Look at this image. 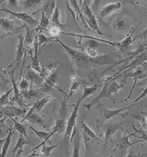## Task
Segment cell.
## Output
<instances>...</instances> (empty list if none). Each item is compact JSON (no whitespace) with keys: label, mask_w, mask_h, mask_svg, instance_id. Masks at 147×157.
<instances>
[{"label":"cell","mask_w":147,"mask_h":157,"mask_svg":"<svg viewBox=\"0 0 147 157\" xmlns=\"http://www.w3.org/2000/svg\"><path fill=\"white\" fill-rule=\"evenodd\" d=\"M55 42H57L64 49L69 57L74 63L79 67H89L91 65H101L107 64L111 61L110 57L107 55L97 56L95 58L90 57L87 54L80 51L76 50L71 47L67 45L61 41L59 38L55 36Z\"/></svg>","instance_id":"obj_1"},{"label":"cell","mask_w":147,"mask_h":157,"mask_svg":"<svg viewBox=\"0 0 147 157\" xmlns=\"http://www.w3.org/2000/svg\"><path fill=\"white\" fill-rule=\"evenodd\" d=\"M81 102V101L80 100H77V102L74 107V109L72 110V112L71 114V116H69L68 119L67 120V124H66V127H65V133H64V139L67 140L68 143H69V141L71 140V137L72 135V132L73 131L74 128L75 126V123H76V120L77 118V114H78V111L79 109L80 104Z\"/></svg>","instance_id":"obj_2"},{"label":"cell","mask_w":147,"mask_h":157,"mask_svg":"<svg viewBox=\"0 0 147 157\" xmlns=\"http://www.w3.org/2000/svg\"><path fill=\"white\" fill-rule=\"evenodd\" d=\"M83 2V4L82 6V10L83 13V16H84V20L86 21V23L87 24L88 28H90L93 30L95 31L99 35H103L102 31H100L98 26L97 21L96 20L95 15L90 9L88 5L87 4V2L85 1Z\"/></svg>","instance_id":"obj_3"},{"label":"cell","mask_w":147,"mask_h":157,"mask_svg":"<svg viewBox=\"0 0 147 157\" xmlns=\"http://www.w3.org/2000/svg\"><path fill=\"white\" fill-rule=\"evenodd\" d=\"M0 12L8 13L9 14H10L11 15H13L14 17L25 22L26 24H27L30 27L38 26V24H39V22H38V20L34 19L32 15L26 12H15L4 7L0 8Z\"/></svg>","instance_id":"obj_4"},{"label":"cell","mask_w":147,"mask_h":157,"mask_svg":"<svg viewBox=\"0 0 147 157\" xmlns=\"http://www.w3.org/2000/svg\"><path fill=\"white\" fill-rule=\"evenodd\" d=\"M146 61H147V52H143V54L139 55L138 56H137L133 61H131L127 66H125L124 67H122L121 69H120L119 71L114 74L113 75V77L120 74L121 72L126 74V72L130 71V70L134 69L135 68L138 67V65H140L141 64L143 65Z\"/></svg>","instance_id":"obj_5"},{"label":"cell","mask_w":147,"mask_h":157,"mask_svg":"<svg viewBox=\"0 0 147 157\" xmlns=\"http://www.w3.org/2000/svg\"><path fill=\"white\" fill-rule=\"evenodd\" d=\"M97 104H98L99 110L100 111V112L101 113L103 119L105 121L110 120L115 116H120L121 113L126 111V109H127L128 108H129L130 107V105H129V106L122 107V108H119V109H107V108L104 107L100 102Z\"/></svg>","instance_id":"obj_6"},{"label":"cell","mask_w":147,"mask_h":157,"mask_svg":"<svg viewBox=\"0 0 147 157\" xmlns=\"http://www.w3.org/2000/svg\"><path fill=\"white\" fill-rule=\"evenodd\" d=\"M109 85H110L109 81H106V82L105 83L104 87H103V90H101V91H100V93L95 98L91 100L89 103H88L86 105H84V107H86L88 110H89L93 105H94L95 104H99L100 100H101L103 98H105L110 99L111 100L114 101V98L112 97V96H111L110 95L109 92H108V86Z\"/></svg>","instance_id":"obj_7"},{"label":"cell","mask_w":147,"mask_h":157,"mask_svg":"<svg viewBox=\"0 0 147 157\" xmlns=\"http://www.w3.org/2000/svg\"><path fill=\"white\" fill-rule=\"evenodd\" d=\"M124 77L126 78H127V77H133V81H134V83L133 84V86L132 88H131L130 89V91L129 93V95H127V97L124 99V100H121V101H127L131 97V95H132V93L134 90V89L135 88L136 86V84H137V82L138 80H140V79H142V78H145L146 77V74L142 71V70L140 68H138L136 70H135V71L134 72H130V73H128L127 74H126L124 75Z\"/></svg>","instance_id":"obj_8"},{"label":"cell","mask_w":147,"mask_h":157,"mask_svg":"<svg viewBox=\"0 0 147 157\" xmlns=\"http://www.w3.org/2000/svg\"><path fill=\"white\" fill-rule=\"evenodd\" d=\"M57 79V71L53 72L44 81V84L40 89L41 91L48 92L51 90L55 86Z\"/></svg>","instance_id":"obj_9"},{"label":"cell","mask_w":147,"mask_h":157,"mask_svg":"<svg viewBox=\"0 0 147 157\" xmlns=\"http://www.w3.org/2000/svg\"><path fill=\"white\" fill-rule=\"evenodd\" d=\"M122 3L120 2L112 3L104 6L100 11V18L103 19L104 17L109 16V15H111V13H113L116 10L120 9Z\"/></svg>","instance_id":"obj_10"},{"label":"cell","mask_w":147,"mask_h":157,"mask_svg":"<svg viewBox=\"0 0 147 157\" xmlns=\"http://www.w3.org/2000/svg\"><path fill=\"white\" fill-rule=\"evenodd\" d=\"M18 44L17 45L16 56H15V61H16V66H15L14 70L15 71V68H17L20 63L22 58L25 53V37L22 35H20L18 37Z\"/></svg>","instance_id":"obj_11"},{"label":"cell","mask_w":147,"mask_h":157,"mask_svg":"<svg viewBox=\"0 0 147 157\" xmlns=\"http://www.w3.org/2000/svg\"><path fill=\"white\" fill-rule=\"evenodd\" d=\"M14 70H13L11 72H10V78H11V81L13 85V90H14V97L12 98V99L11 100V102H16L19 105H20L21 106L25 105V103H23V101H22L21 99V93L19 90V88L18 86V84H16V82H15L14 79Z\"/></svg>","instance_id":"obj_12"},{"label":"cell","mask_w":147,"mask_h":157,"mask_svg":"<svg viewBox=\"0 0 147 157\" xmlns=\"http://www.w3.org/2000/svg\"><path fill=\"white\" fill-rule=\"evenodd\" d=\"M54 98L51 96H47L41 100H37L36 102L34 104V105L31 108L28 113H40L42 110L44 109V107L47 105L49 102L51 101Z\"/></svg>","instance_id":"obj_13"},{"label":"cell","mask_w":147,"mask_h":157,"mask_svg":"<svg viewBox=\"0 0 147 157\" xmlns=\"http://www.w3.org/2000/svg\"><path fill=\"white\" fill-rule=\"evenodd\" d=\"M23 114V110L14 106H6L0 112L1 117H9L10 118L14 116H21Z\"/></svg>","instance_id":"obj_14"},{"label":"cell","mask_w":147,"mask_h":157,"mask_svg":"<svg viewBox=\"0 0 147 157\" xmlns=\"http://www.w3.org/2000/svg\"><path fill=\"white\" fill-rule=\"evenodd\" d=\"M38 40H37V36H36L35 42H34V54L33 56H32V69L35 70L36 72L42 74V70L40 65L39 59H38Z\"/></svg>","instance_id":"obj_15"},{"label":"cell","mask_w":147,"mask_h":157,"mask_svg":"<svg viewBox=\"0 0 147 157\" xmlns=\"http://www.w3.org/2000/svg\"><path fill=\"white\" fill-rule=\"evenodd\" d=\"M25 120H28V121L36 123L38 125H39L41 127H45V124L44 121L43 120L42 117L38 115L37 113H27V114L25 115V117L22 120V122L24 121Z\"/></svg>","instance_id":"obj_16"},{"label":"cell","mask_w":147,"mask_h":157,"mask_svg":"<svg viewBox=\"0 0 147 157\" xmlns=\"http://www.w3.org/2000/svg\"><path fill=\"white\" fill-rule=\"evenodd\" d=\"M27 78L28 81H31L33 84L35 85H41L44 82V77L42 76V75L33 69L29 70L28 72Z\"/></svg>","instance_id":"obj_17"},{"label":"cell","mask_w":147,"mask_h":157,"mask_svg":"<svg viewBox=\"0 0 147 157\" xmlns=\"http://www.w3.org/2000/svg\"><path fill=\"white\" fill-rule=\"evenodd\" d=\"M88 84V82H85L84 81L79 79V78L77 76H74V78H72V84L71 85L70 90H69V93L67 97V99H68L69 98L72 97L76 93V91L78 90L79 86L81 84Z\"/></svg>","instance_id":"obj_18"},{"label":"cell","mask_w":147,"mask_h":157,"mask_svg":"<svg viewBox=\"0 0 147 157\" xmlns=\"http://www.w3.org/2000/svg\"><path fill=\"white\" fill-rule=\"evenodd\" d=\"M120 123L118 124H115L113 125H111V126L107 127L106 130V133H105V146L107 144L108 141L111 138V137L114 134L115 132L117 130H118L122 126H123L124 123Z\"/></svg>","instance_id":"obj_19"},{"label":"cell","mask_w":147,"mask_h":157,"mask_svg":"<svg viewBox=\"0 0 147 157\" xmlns=\"http://www.w3.org/2000/svg\"><path fill=\"white\" fill-rule=\"evenodd\" d=\"M27 144L35 146V144H33L32 142V141H30V142H29V141H27L24 136L22 135V134H19V139L17 141L16 144H15V146L13 148V150L12 151V153L15 154V153L19 151V150H21L22 148L23 147V146H24L25 145H27Z\"/></svg>","instance_id":"obj_20"},{"label":"cell","mask_w":147,"mask_h":157,"mask_svg":"<svg viewBox=\"0 0 147 157\" xmlns=\"http://www.w3.org/2000/svg\"><path fill=\"white\" fill-rule=\"evenodd\" d=\"M61 19V12L58 10L57 7H55L53 10V12L51 17V22L54 26L57 27L60 29H62L65 27V25H63L60 21Z\"/></svg>","instance_id":"obj_21"},{"label":"cell","mask_w":147,"mask_h":157,"mask_svg":"<svg viewBox=\"0 0 147 157\" xmlns=\"http://www.w3.org/2000/svg\"><path fill=\"white\" fill-rule=\"evenodd\" d=\"M80 127L83 132V135L87 136L89 139H99V137L98 136L95 134V133L93 131L88 125L84 122V120L81 121L80 123Z\"/></svg>","instance_id":"obj_22"},{"label":"cell","mask_w":147,"mask_h":157,"mask_svg":"<svg viewBox=\"0 0 147 157\" xmlns=\"http://www.w3.org/2000/svg\"><path fill=\"white\" fill-rule=\"evenodd\" d=\"M14 134V130L13 129H10L9 130V133H8V135L6 136V139L5 140V142L3 144L2 152H1V154H0V157H6L8 150H9V147L11 144L12 138Z\"/></svg>","instance_id":"obj_23"},{"label":"cell","mask_w":147,"mask_h":157,"mask_svg":"<svg viewBox=\"0 0 147 157\" xmlns=\"http://www.w3.org/2000/svg\"><path fill=\"white\" fill-rule=\"evenodd\" d=\"M10 119L14 124V130L18 132L19 133V134L23 135L26 139L29 140V138L28 137V136L27 135L26 125H25V124H22L21 123H19L16 120H15L14 117H11Z\"/></svg>","instance_id":"obj_24"},{"label":"cell","mask_w":147,"mask_h":157,"mask_svg":"<svg viewBox=\"0 0 147 157\" xmlns=\"http://www.w3.org/2000/svg\"><path fill=\"white\" fill-rule=\"evenodd\" d=\"M81 146V143L79 133L77 132L75 134V136L74 138L73 152H72V157H80Z\"/></svg>","instance_id":"obj_25"},{"label":"cell","mask_w":147,"mask_h":157,"mask_svg":"<svg viewBox=\"0 0 147 157\" xmlns=\"http://www.w3.org/2000/svg\"><path fill=\"white\" fill-rule=\"evenodd\" d=\"M50 23L49 19L47 13L44 10L42 11L41 13V18L39 24H38L37 28L35 29L37 31L39 30H46L47 28L49 26Z\"/></svg>","instance_id":"obj_26"},{"label":"cell","mask_w":147,"mask_h":157,"mask_svg":"<svg viewBox=\"0 0 147 157\" xmlns=\"http://www.w3.org/2000/svg\"><path fill=\"white\" fill-rule=\"evenodd\" d=\"M35 29H29L27 28L26 29V35L25 37V48L27 47H29L30 45H32L33 43H34L35 40L34 39H35V37L37 35H34L35 33Z\"/></svg>","instance_id":"obj_27"},{"label":"cell","mask_w":147,"mask_h":157,"mask_svg":"<svg viewBox=\"0 0 147 157\" xmlns=\"http://www.w3.org/2000/svg\"><path fill=\"white\" fill-rule=\"evenodd\" d=\"M98 88H99V84H94V86H91V87H84L83 89L82 95L79 98V100H80L82 101L85 98H87V97L94 95L95 92L97 90Z\"/></svg>","instance_id":"obj_28"},{"label":"cell","mask_w":147,"mask_h":157,"mask_svg":"<svg viewBox=\"0 0 147 157\" xmlns=\"http://www.w3.org/2000/svg\"><path fill=\"white\" fill-rule=\"evenodd\" d=\"M123 88V84H120L117 82L116 80L112 81L111 84L109 85L108 87V92L111 96L113 94H114L115 97H117L118 92Z\"/></svg>","instance_id":"obj_29"},{"label":"cell","mask_w":147,"mask_h":157,"mask_svg":"<svg viewBox=\"0 0 147 157\" xmlns=\"http://www.w3.org/2000/svg\"><path fill=\"white\" fill-rule=\"evenodd\" d=\"M37 36L38 48H40V47L42 46L44 44H46L49 42L55 41V37H48L47 36H45L42 33L38 34L37 35Z\"/></svg>","instance_id":"obj_30"},{"label":"cell","mask_w":147,"mask_h":157,"mask_svg":"<svg viewBox=\"0 0 147 157\" xmlns=\"http://www.w3.org/2000/svg\"><path fill=\"white\" fill-rule=\"evenodd\" d=\"M27 127H28V129L32 130L35 133V134L37 136V137H38L40 139H42V140H44L48 137V136L50 134V132H44V131H38L37 129H35V128H33V127L31 126V125H29V124H28Z\"/></svg>","instance_id":"obj_31"},{"label":"cell","mask_w":147,"mask_h":157,"mask_svg":"<svg viewBox=\"0 0 147 157\" xmlns=\"http://www.w3.org/2000/svg\"><path fill=\"white\" fill-rule=\"evenodd\" d=\"M0 27L4 31H9L13 28L12 22L6 18H0Z\"/></svg>","instance_id":"obj_32"},{"label":"cell","mask_w":147,"mask_h":157,"mask_svg":"<svg viewBox=\"0 0 147 157\" xmlns=\"http://www.w3.org/2000/svg\"><path fill=\"white\" fill-rule=\"evenodd\" d=\"M65 127L66 125H65L64 120L60 118L56 121V123L54 125L53 128H55V129L56 130L57 133H60L62 132H65Z\"/></svg>","instance_id":"obj_33"},{"label":"cell","mask_w":147,"mask_h":157,"mask_svg":"<svg viewBox=\"0 0 147 157\" xmlns=\"http://www.w3.org/2000/svg\"><path fill=\"white\" fill-rule=\"evenodd\" d=\"M59 145V143H57L55 145L52 146H47L45 144L42 145V150H41V153L45 156H49L51 154V151L54 150V149L56 148Z\"/></svg>","instance_id":"obj_34"},{"label":"cell","mask_w":147,"mask_h":157,"mask_svg":"<svg viewBox=\"0 0 147 157\" xmlns=\"http://www.w3.org/2000/svg\"><path fill=\"white\" fill-rule=\"evenodd\" d=\"M12 91H13V88H11L10 90L5 93L3 95L0 96V107L5 106V105L9 104V96Z\"/></svg>","instance_id":"obj_35"},{"label":"cell","mask_w":147,"mask_h":157,"mask_svg":"<svg viewBox=\"0 0 147 157\" xmlns=\"http://www.w3.org/2000/svg\"><path fill=\"white\" fill-rule=\"evenodd\" d=\"M21 94H22L25 97L28 98H30L33 97H38V91L36 90H34L33 88L31 89H28L26 90H24V91H21Z\"/></svg>","instance_id":"obj_36"},{"label":"cell","mask_w":147,"mask_h":157,"mask_svg":"<svg viewBox=\"0 0 147 157\" xmlns=\"http://www.w3.org/2000/svg\"><path fill=\"white\" fill-rule=\"evenodd\" d=\"M146 96H147V84H146V87H145V88H144V90H143L142 93L140 94V95L139 96L136 100H134L133 101V103H132V104L130 105V106L132 105H133V104H135L137 103V102H138L139 101H140L141 99L145 98Z\"/></svg>","instance_id":"obj_37"},{"label":"cell","mask_w":147,"mask_h":157,"mask_svg":"<svg viewBox=\"0 0 147 157\" xmlns=\"http://www.w3.org/2000/svg\"><path fill=\"white\" fill-rule=\"evenodd\" d=\"M18 86L22 91L26 90L29 87V82L27 80L25 79V78H22V79L19 82Z\"/></svg>","instance_id":"obj_38"},{"label":"cell","mask_w":147,"mask_h":157,"mask_svg":"<svg viewBox=\"0 0 147 157\" xmlns=\"http://www.w3.org/2000/svg\"><path fill=\"white\" fill-rule=\"evenodd\" d=\"M21 2L24 3L23 5H25L28 6H34L39 4L41 1L40 0H27V1H22Z\"/></svg>","instance_id":"obj_39"},{"label":"cell","mask_w":147,"mask_h":157,"mask_svg":"<svg viewBox=\"0 0 147 157\" xmlns=\"http://www.w3.org/2000/svg\"><path fill=\"white\" fill-rule=\"evenodd\" d=\"M85 44L88 47V48L91 49H93L95 47L98 46V43L97 42V41L95 40H92V39H87V40L85 42Z\"/></svg>","instance_id":"obj_40"},{"label":"cell","mask_w":147,"mask_h":157,"mask_svg":"<svg viewBox=\"0 0 147 157\" xmlns=\"http://www.w3.org/2000/svg\"><path fill=\"white\" fill-rule=\"evenodd\" d=\"M134 130H135L136 132H137V133H139V134L140 135V138H141L142 139V140H144L146 143H147V134L142 129H136V128H134Z\"/></svg>","instance_id":"obj_41"},{"label":"cell","mask_w":147,"mask_h":157,"mask_svg":"<svg viewBox=\"0 0 147 157\" xmlns=\"http://www.w3.org/2000/svg\"><path fill=\"white\" fill-rule=\"evenodd\" d=\"M143 156L144 155H141L140 153H135L134 152L133 149H131L126 157H143Z\"/></svg>","instance_id":"obj_42"},{"label":"cell","mask_w":147,"mask_h":157,"mask_svg":"<svg viewBox=\"0 0 147 157\" xmlns=\"http://www.w3.org/2000/svg\"><path fill=\"white\" fill-rule=\"evenodd\" d=\"M87 51H88V56H90V57L95 58V57H96V56L97 55L95 50H94V49L88 48Z\"/></svg>","instance_id":"obj_43"},{"label":"cell","mask_w":147,"mask_h":157,"mask_svg":"<svg viewBox=\"0 0 147 157\" xmlns=\"http://www.w3.org/2000/svg\"><path fill=\"white\" fill-rule=\"evenodd\" d=\"M2 128H5V125L4 123H3L2 121H0V132L2 131Z\"/></svg>","instance_id":"obj_44"},{"label":"cell","mask_w":147,"mask_h":157,"mask_svg":"<svg viewBox=\"0 0 147 157\" xmlns=\"http://www.w3.org/2000/svg\"><path fill=\"white\" fill-rule=\"evenodd\" d=\"M3 81V76L2 75V74H0V88H1V86H2V85Z\"/></svg>","instance_id":"obj_45"},{"label":"cell","mask_w":147,"mask_h":157,"mask_svg":"<svg viewBox=\"0 0 147 157\" xmlns=\"http://www.w3.org/2000/svg\"><path fill=\"white\" fill-rule=\"evenodd\" d=\"M143 65H146H146H147V61H146V62H145V63H144V64H143Z\"/></svg>","instance_id":"obj_46"},{"label":"cell","mask_w":147,"mask_h":157,"mask_svg":"<svg viewBox=\"0 0 147 157\" xmlns=\"http://www.w3.org/2000/svg\"><path fill=\"white\" fill-rule=\"evenodd\" d=\"M145 127H146V128L147 129V124H146L145 125Z\"/></svg>","instance_id":"obj_47"},{"label":"cell","mask_w":147,"mask_h":157,"mask_svg":"<svg viewBox=\"0 0 147 157\" xmlns=\"http://www.w3.org/2000/svg\"><path fill=\"white\" fill-rule=\"evenodd\" d=\"M31 157H36V156H32Z\"/></svg>","instance_id":"obj_48"}]
</instances>
